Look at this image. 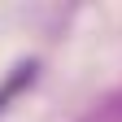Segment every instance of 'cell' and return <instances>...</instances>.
Instances as JSON below:
<instances>
[]
</instances>
